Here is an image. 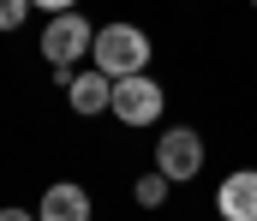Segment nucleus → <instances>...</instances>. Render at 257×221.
<instances>
[{
	"mask_svg": "<svg viewBox=\"0 0 257 221\" xmlns=\"http://www.w3.org/2000/svg\"><path fill=\"white\" fill-rule=\"evenodd\" d=\"M168 191H174V179H168L162 167H144V173L132 179V197H138V209H162V203H168Z\"/></svg>",
	"mask_w": 257,
	"mask_h": 221,
	"instance_id": "8",
	"label": "nucleus"
},
{
	"mask_svg": "<svg viewBox=\"0 0 257 221\" xmlns=\"http://www.w3.org/2000/svg\"><path fill=\"white\" fill-rule=\"evenodd\" d=\"M90 42H96V24L72 6V12H48V24H42V60L48 66H78V60H90Z\"/></svg>",
	"mask_w": 257,
	"mask_h": 221,
	"instance_id": "2",
	"label": "nucleus"
},
{
	"mask_svg": "<svg viewBox=\"0 0 257 221\" xmlns=\"http://www.w3.org/2000/svg\"><path fill=\"white\" fill-rule=\"evenodd\" d=\"M150 54H156L150 30H138V24H126V18L102 24V30H96V42H90V60H96L108 78H132V72H144V66H150Z\"/></svg>",
	"mask_w": 257,
	"mask_h": 221,
	"instance_id": "1",
	"label": "nucleus"
},
{
	"mask_svg": "<svg viewBox=\"0 0 257 221\" xmlns=\"http://www.w3.org/2000/svg\"><path fill=\"white\" fill-rule=\"evenodd\" d=\"M0 221H36V209H0Z\"/></svg>",
	"mask_w": 257,
	"mask_h": 221,
	"instance_id": "11",
	"label": "nucleus"
},
{
	"mask_svg": "<svg viewBox=\"0 0 257 221\" xmlns=\"http://www.w3.org/2000/svg\"><path fill=\"white\" fill-rule=\"evenodd\" d=\"M215 209L221 221H257V167H239L215 185Z\"/></svg>",
	"mask_w": 257,
	"mask_h": 221,
	"instance_id": "6",
	"label": "nucleus"
},
{
	"mask_svg": "<svg viewBox=\"0 0 257 221\" xmlns=\"http://www.w3.org/2000/svg\"><path fill=\"white\" fill-rule=\"evenodd\" d=\"M251 6H257V0H251Z\"/></svg>",
	"mask_w": 257,
	"mask_h": 221,
	"instance_id": "12",
	"label": "nucleus"
},
{
	"mask_svg": "<svg viewBox=\"0 0 257 221\" xmlns=\"http://www.w3.org/2000/svg\"><path fill=\"white\" fill-rule=\"evenodd\" d=\"M30 6H36V12H72L78 0H30Z\"/></svg>",
	"mask_w": 257,
	"mask_h": 221,
	"instance_id": "10",
	"label": "nucleus"
},
{
	"mask_svg": "<svg viewBox=\"0 0 257 221\" xmlns=\"http://www.w3.org/2000/svg\"><path fill=\"white\" fill-rule=\"evenodd\" d=\"M90 191L78 185V179H54L48 191H42V203H36V221H90Z\"/></svg>",
	"mask_w": 257,
	"mask_h": 221,
	"instance_id": "7",
	"label": "nucleus"
},
{
	"mask_svg": "<svg viewBox=\"0 0 257 221\" xmlns=\"http://www.w3.org/2000/svg\"><path fill=\"white\" fill-rule=\"evenodd\" d=\"M120 126H156L168 114V90L156 84L150 72H132V78H114V108H108Z\"/></svg>",
	"mask_w": 257,
	"mask_h": 221,
	"instance_id": "3",
	"label": "nucleus"
},
{
	"mask_svg": "<svg viewBox=\"0 0 257 221\" xmlns=\"http://www.w3.org/2000/svg\"><path fill=\"white\" fill-rule=\"evenodd\" d=\"M66 102H72L78 120H96V114L114 108V78L102 72V66H84V72H72V84H66Z\"/></svg>",
	"mask_w": 257,
	"mask_h": 221,
	"instance_id": "5",
	"label": "nucleus"
},
{
	"mask_svg": "<svg viewBox=\"0 0 257 221\" xmlns=\"http://www.w3.org/2000/svg\"><path fill=\"white\" fill-rule=\"evenodd\" d=\"M156 167L174 179V185H186L203 173V138H197L192 126H168L162 138H156Z\"/></svg>",
	"mask_w": 257,
	"mask_h": 221,
	"instance_id": "4",
	"label": "nucleus"
},
{
	"mask_svg": "<svg viewBox=\"0 0 257 221\" xmlns=\"http://www.w3.org/2000/svg\"><path fill=\"white\" fill-rule=\"evenodd\" d=\"M36 6L30 0H0V36H12V30H24V18H30Z\"/></svg>",
	"mask_w": 257,
	"mask_h": 221,
	"instance_id": "9",
	"label": "nucleus"
}]
</instances>
